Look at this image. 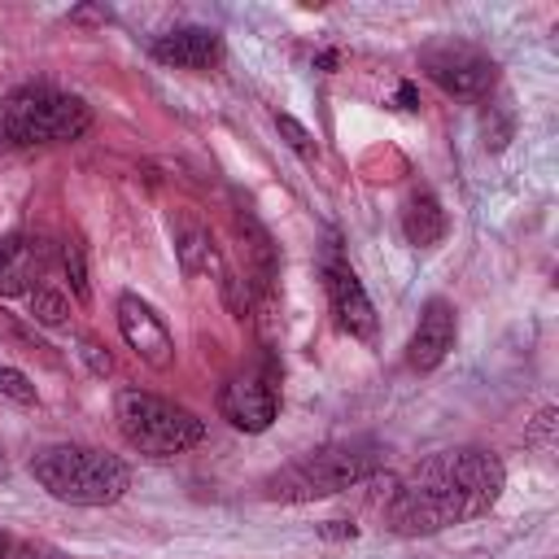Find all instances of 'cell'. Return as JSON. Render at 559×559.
Instances as JSON below:
<instances>
[{
	"label": "cell",
	"instance_id": "cell-4",
	"mask_svg": "<svg viewBox=\"0 0 559 559\" xmlns=\"http://www.w3.org/2000/svg\"><path fill=\"white\" fill-rule=\"evenodd\" d=\"M92 127V109L57 87L26 83L0 100V135L9 144H70Z\"/></svg>",
	"mask_w": 559,
	"mask_h": 559
},
{
	"label": "cell",
	"instance_id": "cell-13",
	"mask_svg": "<svg viewBox=\"0 0 559 559\" xmlns=\"http://www.w3.org/2000/svg\"><path fill=\"white\" fill-rule=\"evenodd\" d=\"M402 231H406V240L415 249L437 245L445 236V210H441V201L432 192H415L406 201V210H402Z\"/></svg>",
	"mask_w": 559,
	"mask_h": 559
},
{
	"label": "cell",
	"instance_id": "cell-9",
	"mask_svg": "<svg viewBox=\"0 0 559 559\" xmlns=\"http://www.w3.org/2000/svg\"><path fill=\"white\" fill-rule=\"evenodd\" d=\"M323 280H328V301H332V314H336L341 332H349L358 341H376V306H371L362 280L341 258H328Z\"/></svg>",
	"mask_w": 559,
	"mask_h": 559
},
{
	"label": "cell",
	"instance_id": "cell-17",
	"mask_svg": "<svg viewBox=\"0 0 559 559\" xmlns=\"http://www.w3.org/2000/svg\"><path fill=\"white\" fill-rule=\"evenodd\" d=\"M275 127H280V135H284V144L297 153V157H306V162H314L319 157V144H314V135L293 118V114H275Z\"/></svg>",
	"mask_w": 559,
	"mask_h": 559
},
{
	"label": "cell",
	"instance_id": "cell-23",
	"mask_svg": "<svg viewBox=\"0 0 559 559\" xmlns=\"http://www.w3.org/2000/svg\"><path fill=\"white\" fill-rule=\"evenodd\" d=\"M397 109H419V92H415V83H402V87H397Z\"/></svg>",
	"mask_w": 559,
	"mask_h": 559
},
{
	"label": "cell",
	"instance_id": "cell-18",
	"mask_svg": "<svg viewBox=\"0 0 559 559\" xmlns=\"http://www.w3.org/2000/svg\"><path fill=\"white\" fill-rule=\"evenodd\" d=\"M66 314H70V306H66L61 293H52V288H35V293H31V319H35V323L57 328V323H66Z\"/></svg>",
	"mask_w": 559,
	"mask_h": 559
},
{
	"label": "cell",
	"instance_id": "cell-10",
	"mask_svg": "<svg viewBox=\"0 0 559 559\" xmlns=\"http://www.w3.org/2000/svg\"><path fill=\"white\" fill-rule=\"evenodd\" d=\"M48 262H52V249L44 236H31V231L0 236V297L31 293V284L48 271Z\"/></svg>",
	"mask_w": 559,
	"mask_h": 559
},
{
	"label": "cell",
	"instance_id": "cell-7",
	"mask_svg": "<svg viewBox=\"0 0 559 559\" xmlns=\"http://www.w3.org/2000/svg\"><path fill=\"white\" fill-rule=\"evenodd\" d=\"M424 70H428V79H432L441 92L463 96V100L485 96V92L493 87V79H498L493 57L480 52L476 44H463V39L432 44V48L424 52Z\"/></svg>",
	"mask_w": 559,
	"mask_h": 559
},
{
	"label": "cell",
	"instance_id": "cell-21",
	"mask_svg": "<svg viewBox=\"0 0 559 559\" xmlns=\"http://www.w3.org/2000/svg\"><path fill=\"white\" fill-rule=\"evenodd\" d=\"M550 428H555V406H546V411L537 415V424H533V441H537V445H550Z\"/></svg>",
	"mask_w": 559,
	"mask_h": 559
},
{
	"label": "cell",
	"instance_id": "cell-24",
	"mask_svg": "<svg viewBox=\"0 0 559 559\" xmlns=\"http://www.w3.org/2000/svg\"><path fill=\"white\" fill-rule=\"evenodd\" d=\"M22 559H66V555H48V550H35V546H26V550H22Z\"/></svg>",
	"mask_w": 559,
	"mask_h": 559
},
{
	"label": "cell",
	"instance_id": "cell-11",
	"mask_svg": "<svg viewBox=\"0 0 559 559\" xmlns=\"http://www.w3.org/2000/svg\"><path fill=\"white\" fill-rule=\"evenodd\" d=\"M454 332H459V328H454V306L441 301V297H432V301L424 306L415 332H411L406 362H411L415 371H432V367L454 349Z\"/></svg>",
	"mask_w": 559,
	"mask_h": 559
},
{
	"label": "cell",
	"instance_id": "cell-16",
	"mask_svg": "<svg viewBox=\"0 0 559 559\" xmlns=\"http://www.w3.org/2000/svg\"><path fill=\"white\" fill-rule=\"evenodd\" d=\"M61 271H66V284L74 293L79 306L92 301V284H87V258H83V245L79 240H66L61 245Z\"/></svg>",
	"mask_w": 559,
	"mask_h": 559
},
{
	"label": "cell",
	"instance_id": "cell-8",
	"mask_svg": "<svg viewBox=\"0 0 559 559\" xmlns=\"http://www.w3.org/2000/svg\"><path fill=\"white\" fill-rule=\"evenodd\" d=\"M114 310H118V332H122V341H127L148 367L166 371V367L175 362V341H170V328L162 323V314H157L140 293H122Z\"/></svg>",
	"mask_w": 559,
	"mask_h": 559
},
{
	"label": "cell",
	"instance_id": "cell-15",
	"mask_svg": "<svg viewBox=\"0 0 559 559\" xmlns=\"http://www.w3.org/2000/svg\"><path fill=\"white\" fill-rule=\"evenodd\" d=\"M175 253H179L183 275H197V271H223L218 249H214V240H210L205 227H183V236L175 240Z\"/></svg>",
	"mask_w": 559,
	"mask_h": 559
},
{
	"label": "cell",
	"instance_id": "cell-20",
	"mask_svg": "<svg viewBox=\"0 0 559 559\" xmlns=\"http://www.w3.org/2000/svg\"><path fill=\"white\" fill-rule=\"evenodd\" d=\"M79 354L87 358V367H92L96 376H105V371H114V358H109V354H105V349H100L96 341H83V349H79Z\"/></svg>",
	"mask_w": 559,
	"mask_h": 559
},
{
	"label": "cell",
	"instance_id": "cell-3",
	"mask_svg": "<svg viewBox=\"0 0 559 559\" xmlns=\"http://www.w3.org/2000/svg\"><path fill=\"white\" fill-rule=\"evenodd\" d=\"M376 467H380L376 441H341V445L310 450L297 463L280 467L275 476H266L262 489L266 498H280V502H314V498L345 493L349 485H362Z\"/></svg>",
	"mask_w": 559,
	"mask_h": 559
},
{
	"label": "cell",
	"instance_id": "cell-26",
	"mask_svg": "<svg viewBox=\"0 0 559 559\" xmlns=\"http://www.w3.org/2000/svg\"><path fill=\"white\" fill-rule=\"evenodd\" d=\"M4 555H9V533L0 528V559H4Z\"/></svg>",
	"mask_w": 559,
	"mask_h": 559
},
{
	"label": "cell",
	"instance_id": "cell-1",
	"mask_svg": "<svg viewBox=\"0 0 559 559\" xmlns=\"http://www.w3.org/2000/svg\"><path fill=\"white\" fill-rule=\"evenodd\" d=\"M502 485H507V472H502L498 454L476 450V445L441 450V454L424 459L411 472L406 485H397L384 520L402 537L441 533L450 524H463V520L485 515L498 502Z\"/></svg>",
	"mask_w": 559,
	"mask_h": 559
},
{
	"label": "cell",
	"instance_id": "cell-27",
	"mask_svg": "<svg viewBox=\"0 0 559 559\" xmlns=\"http://www.w3.org/2000/svg\"><path fill=\"white\" fill-rule=\"evenodd\" d=\"M4 148H9V140H4V135H0V157H4Z\"/></svg>",
	"mask_w": 559,
	"mask_h": 559
},
{
	"label": "cell",
	"instance_id": "cell-5",
	"mask_svg": "<svg viewBox=\"0 0 559 559\" xmlns=\"http://www.w3.org/2000/svg\"><path fill=\"white\" fill-rule=\"evenodd\" d=\"M118 428L140 454H153V459H170L205 441V424L192 411L140 389L118 393Z\"/></svg>",
	"mask_w": 559,
	"mask_h": 559
},
{
	"label": "cell",
	"instance_id": "cell-14",
	"mask_svg": "<svg viewBox=\"0 0 559 559\" xmlns=\"http://www.w3.org/2000/svg\"><path fill=\"white\" fill-rule=\"evenodd\" d=\"M240 231H245V245H249V253H253V266H258V284H262V293L271 297V284H275V266H280V258H275V245H271V236H266V227L249 214V210H240Z\"/></svg>",
	"mask_w": 559,
	"mask_h": 559
},
{
	"label": "cell",
	"instance_id": "cell-6",
	"mask_svg": "<svg viewBox=\"0 0 559 559\" xmlns=\"http://www.w3.org/2000/svg\"><path fill=\"white\" fill-rule=\"evenodd\" d=\"M275 411H280V362L266 349L258 358V367H249V371H240V376H231L223 384L218 415L231 428H240V432H266L271 419H275Z\"/></svg>",
	"mask_w": 559,
	"mask_h": 559
},
{
	"label": "cell",
	"instance_id": "cell-25",
	"mask_svg": "<svg viewBox=\"0 0 559 559\" xmlns=\"http://www.w3.org/2000/svg\"><path fill=\"white\" fill-rule=\"evenodd\" d=\"M336 61H341V57H336V52H319V61H314V66H319V70H332V66H336Z\"/></svg>",
	"mask_w": 559,
	"mask_h": 559
},
{
	"label": "cell",
	"instance_id": "cell-12",
	"mask_svg": "<svg viewBox=\"0 0 559 559\" xmlns=\"http://www.w3.org/2000/svg\"><path fill=\"white\" fill-rule=\"evenodd\" d=\"M148 52L175 70H210L223 57V39L210 26H175V31L157 35Z\"/></svg>",
	"mask_w": 559,
	"mask_h": 559
},
{
	"label": "cell",
	"instance_id": "cell-2",
	"mask_svg": "<svg viewBox=\"0 0 559 559\" xmlns=\"http://www.w3.org/2000/svg\"><path fill=\"white\" fill-rule=\"evenodd\" d=\"M31 476L70 507H109L131 489V467L92 445H48L31 459Z\"/></svg>",
	"mask_w": 559,
	"mask_h": 559
},
{
	"label": "cell",
	"instance_id": "cell-19",
	"mask_svg": "<svg viewBox=\"0 0 559 559\" xmlns=\"http://www.w3.org/2000/svg\"><path fill=\"white\" fill-rule=\"evenodd\" d=\"M0 393H4V397H13V402H22V406H31V402H35V384H31L17 367H0Z\"/></svg>",
	"mask_w": 559,
	"mask_h": 559
},
{
	"label": "cell",
	"instance_id": "cell-22",
	"mask_svg": "<svg viewBox=\"0 0 559 559\" xmlns=\"http://www.w3.org/2000/svg\"><path fill=\"white\" fill-rule=\"evenodd\" d=\"M319 537H358V528L345 520H328V524H319Z\"/></svg>",
	"mask_w": 559,
	"mask_h": 559
}]
</instances>
